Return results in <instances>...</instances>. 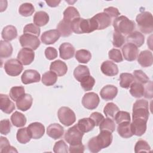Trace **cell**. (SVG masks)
<instances>
[{
    "mask_svg": "<svg viewBox=\"0 0 153 153\" xmlns=\"http://www.w3.org/2000/svg\"><path fill=\"white\" fill-rule=\"evenodd\" d=\"M71 28L72 32L76 34L88 33L97 30V26L93 17L87 19L80 17L76 19L71 22Z\"/></svg>",
    "mask_w": 153,
    "mask_h": 153,
    "instance_id": "6da1fadb",
    "label": "cell"
},
{
    "mask_svg": "<svg viewBox=\"0 0 153 153\" xmlns=\"http://www.w3.org/2000/svg\"><path fill=\"white\" fill-rule=\"evenodd\" d=\"M115 32L118 33L129 35L136 27L134 22L128 19L124 16H120L115 18L112 23Z\"/></svg>",
    "mask_w": 153,
    "mask_h": 153,
    "instance_id": "7a4b0ae2",
    "label": "cell"
},
{
    "mask_svg": "<svg viewBox=\"0 0 153 153\" xmlns=\"http://www.w3.org/2000/svg\"><path fill=\"white\" fill-rule=\"evenodd\" d=\"M136 21L140 30L145 34L151 33L153 31V17L151 13L143 11L137 15Z\"/></svg>",
    "mask_w": 153,
    "mask_h": 153,
    "instance_id": "3957f363",
    "label": "cell"
},
{
    "mask_svg": "<svg viewBox=\"0 0 153 153\" xmlns=\"http://www.w3.org/2000/svg\"><path fill=\"white\" fill-rule=\"evenodd\" d=\"M149 103L145 99L137 100L133 106L132 119L143 118L148 121L149 118Z\"/></svg>",
    "mask_w": 153,
    "mask_h": 153,
    "instance_id": "277c9868",
    "label": "cell"
},
{
    "mask_svg": "<svg viewBox=\"0 0 153 153\" xmlns=\"http://www.w3.org/2000/svg\"><path fill=\"white\" fill-rule=\"evenodd\" d=\"M84 135L78 128L77 124L69 128L65 134V140L70 145H75L82 143V138Z\"/></svg>",
    "mask_w": 153,
    "mask_h": 153,
    "instance_id": "5b68a950",
    "label": "cell"
},
{
    "mask_svg": "<svg viewBox=\"0 0 153 153\" xmlns=\"http://www.w3.org/2000/svg\"><path fill=\"white\" fill-rule=\"evenodd\" d=\"M57 116L60 122L65 126L73 124L76 121L74 112L69 107L62 106L58 110Z\"/></svg>",
    "mask_w": 153,
    "mask_h": 153,
    "instance_id": "8992f818",
    "label": "cell"
},
{
    "mask_svg": "<svg viewBox=\"0 0 153 153\" xmlns=\"http://www.w3.org/2000/svg\"><path fill=\"white\" fill-rule=\"evenodd\" d=\"M4 68L7 74L12 76L19 75L23 69L22 63L16 59H11L6 61Z\"/></svg>",
    "mask_w": 153,
    "mask_h": 153,
    "instance_id": "52a82bcc",
    "label": "cell"
},
{
    "mask_svg": "<svg viewBox=\"0 0 153 153\" xmlns=\"http://www.w3.org/2000/svg\"><path fill=\"white\" fill-rule=\"evenodd\" d=\"M20 45L23 48H27L32 50H36L40 45V41L38 36L24 33L19 38Z\"/></svg>",
    "mask_w": 153,
    "mask_h": 153,
    "instance_id": "ba28073f",
    "label": "cell"
},
{
    "mask_svg": "<svg viewBox=\"0 0 153 153\" xmlns=\"http://www.w3.org/2000/svg\"><path fill=\"white\" fill-rule=\"evenodd\" d=\"M100 99L99 96L94 92L86 93L82 98V104L84 108L93 110L99 105Z\"/></svg>",
    "mask_w": 153,
    "mask_h": 153,
    "instance_id": "9c48e42d",
    "label": "cell"
},
{
    "mask_svg": "<svg viewBox=\"0 0 153 153\" xmlns=\"http://www.w3.org/2000/svg\"><path fill=\"white\" fill-rule=\"evenodd\" d=\"M147 121V120L140 118L133 119L130 126L133 135L134 134L137 136H142L146 131Z\"/></svg>",
    "mask_w": 153,
    "mask_h": 153,
    "instance_id": "30bf717a",
    "label": "cell"
},
{
    "mask_svg": "<svg viewBox=\"0 0 153 153\" xmlns=\"http://www.w3.org/2000/svg\"><path fill=\"white\" fill-rule=\"evenodd\" d=\"M122 53L124 59L129 62L136 59L139 53L138 48L131 43H127L122 47Z\"/></svg>",
    "mask_w": 153,
    "mask_h": 153,
    "instance_id": "8fae6325",
    "label": "cell"
},
{
    "mask_svg": "<svg viewBox=\"0 0 153 153\" xmlns=\"http://www.w3.org/2000/svg\"><path fill=\"white\" fill-rule=\"evenodd\" d=\"M27 128L31 138L33 139H40L45 133L44 126L39 122L30 123Z\"/></svg>",
    "mask_w": 153,
    "mask_h": 153,
    "instance_id": "7c38bea8",
    "label": "cell"
},
{
    "mask_svg": "<svg viewBox=\"0 0 153 153\" xmlns=\"http://www.w3.org/2000/svg\"><path fill=\"white\" fill-rule=\"evenodd\" d=\"M17 57L22 65H29L34 60L35 53L30 49L23 48L19 51Z\"/></svg>",
    "mask_w": 153,
    "mask_h": 153,
    "instance_id": "4fadbf2b",
    "label": "cell"
},
{
    "mask_svg": "<svg viewBox=\"0 0 153 153\" xmlns=\"http://www.w3.org/2000/svg\"><path fill=\"white\" fill-rule=\"evenodd\" d=\"M41 79L39 73L36 70L27 69L24 71L22 76L21 80L24 84H29L33 82H38Z\"/></svg>",
    "mask_w": 153,
    "mask_h": 153,
    "instance_id": "5bb4252c",
    "label": "cell"
},
{
    "mask_svg": "<svg viewBox=\"0 0 153 153\" xmlns=\"http://www.w3.org/2000/svg\"><path fill=\"white\" fill-rule=\"evenodd\" d=\"M96 137L101 149L108 147L111 144L113 139L112 133L107 130H101L100 133Z\"/></svg>",
    "mask_w": 153,
    "mask_h": 153,
    "instance_id": "9a60e30c",
    "label": "cell"
},
{
    "mask_svg": "<svg viewBox=\"0 0 153 153\" xmlns=\"http://www.w3.org/2000/svg\"><path fill=\"white\" fill-rule=\"evenodd\" d=\"M93 17L96 23L97 30H103L109 27L111 24V17L104 12L97 13Z\"/></svg>",
    "mask_w": 153,
    "mask_h": 153,
    "instance_id": "2e32d148",
    "label": "cell"
},
{
    "mask_svg": "<svg viewBox=\"0 0 153 153\" xmlns=\"http://www.w3.org/2000/svg\"><path fill=\"white\" fill-rule=\"evenodd\" d=\"M60 36L57 29H51L44 32L41 36V40L46 45L53 44L59 39Z\"/></svg>",
    "mask_w": 153,
    "mask_h": 153,
    "instance_id": "e0dca14e",
    "label": "cell"
},
{
    "mask_svg": "<svg viewBox=\"0 0 153 153\" xmlns=\"http://www.w3.org/2000/svg\"><path fill=\"white\" fill-rule=\"evenodd\" d=\"M14 103L10 99L7 94H0V109L1 110L7 114H10L15 110Z\"/></svg>",
    "mask_w": 153,
    "mask_h": 153,
    "instance_id": "ac0fdd59",
    "label": "cell"
},
{
    "mask_svg": "<svg viewBox=\"0 0 153 153\" xmlns=\"http://www.w3.org/2000/svg\"><path fill=\"white\" fill-rule=\"evenodd\" d=\"M100 69L103 74L109 76H113L118 74V66L110 60L103 62L101 65Z\"/></svg>",
    "mask_w": 153,
    "mask_h": 153,
    "instance_id": "d6986e66",
    "label": "cell"
},
{
    "mask_svg": "<svg viewBox=\"0 0 153 153\" xmlns=\"http://www.w3.org/2000/svg\"><path fill=\"white\" fill-rule=\"evenodd\" d=\"M16 102L18 109L22 111H26L32 106L33 99L30 94L25 93Z\"/></svg>",
    "mask_w": 153,
    "mask_h": 153,
    "instance_id": "ffe728a7",
    "label": "cell"
},
{
    "mask_svg": "<svg viewBox=\"0 0 153 153\" xmlns=\"http://www.w3.org/2000/svg\"><path fill=\"white\" fill-rule=\"evenodd\" d=\"M47 134L54 140L61 138L64 134L63 127L58 123H53L48 126Z\"/></svg>",
    "mask_w": 153,
    "mask_h": 153,
    "instance_id": "44dd1931",
    "label": "cell"
},
{
    "mask_svg": "<svg viewBox=\"0 0 153 153\" xmlns=\"http://www.w3.org/2000/svg\"><path fill=\"white\" fill-rule=\"evenodd\" d=\"M60 57L64 60H68L73 57L75 54L74 47L69 42L62 43L59 47Z\"/></svg>",
    "mask_w": 153,
    "mask_h": 153,
    "instance_id": "7402d4cb",
    "label": "cell"
},
{
    "mask_svg": "<svg viewBox=\"0 0 153 153\" xmlns=\"http://www.w3.org/2000/svg\"><path fill=\"white\" fill-rule=\"evenodd\" d=\"M118 93V88L113 85H106L100 90L101 97L105 100H111L114 99Z\"/></svg>",
    "mask_w": 153,
    "mask_h": 153,
    "instance_id": "603a6c76",
    "label": "cell"
},
{
    "mask_svg": "<svg viewBox=\"0 0 153 153\" xmlns=\"http://www.w3.org/2000/svg\"><path fill=\"white\" fill-rule=\"evenodd\" d=\"M50 70L54 72L58 76H62L66 74L68 67L64 62L60 60H56L50 64Z\"/></svg>",
    "mask_w": 153,
    "mask_h": 153,
    "instance_id": "cb8c5ba5",
    "label": "cell"
},
{
    "mask_svg": "<svg viewBox=\"0 0 153 153\" xmlns=\"http://www.w3.org/2000/svg\"><path fill=\"white\" fill-rule=\"evenodd\" d=\"M137 62L142 67L146 68L151 66L153 63L152 52L149 50L142 51L137 57Z\"/></svg>",
    "mask_w": 153,
    "mask_h": 153,
    "instance_id": "d4e9b609",
    "label": "cell"
},
{
    "mask_svg": "<svg viewBox=\"0 0 153 153\" xmlns=\"http://www.w3.org/2000/svg\"><path fill=\"white\" fill-rule=\"evenodd\" d=\"M126 41L129 43L133 44L137 47H140L145 42V36L141 32L134 31L127 36Z\"/></svg>",
    "mask_w": 153,
    "mask_h": 153,
    "instance_id": "484cf974",
    "label": "cell"
},
{
    "mask_svg": "<svg viewBox=\"0 0 153 153\" xmlns=\"http://www.w3.org/2000/svg\"><path fill=\"white\" fill-rule=\"evenodd\" d=\"M130 124V121H125L118 124L117 127V132L121 137L127 139L133 136L131 130Z\"/></svg>",
    "mask_w": 153,
    "mask_h": 153,
    "instance_id": "4316f807",
    "label": "cell"
},
{
    "mask_svg": "<svg viewBox=\"0 0 153 153\" xmlns=\"http://www.w3.org/2000/svg\"><path fill=\"white\" fill-rule=\"evenodd\" d=\"M1 35L2 38L4 39V41H12L17 36V29L15 26L13 25L6 26L2 29Z\"/></svg>",
    "mask_w": 153,
    "mask_h": 153,
    "instance_id": "83f0119b",
    "label": "cell"
},
{
    "mask_svg": "<svg viewBox=\"0 0 153 153\" xmlns=\"http://www.w3.org/2000/svg\"><path fill=\"white\" fill-rule=\"evenodd\" d=\"M33 23L38 27H41L47 25L49 21L48 14L43 11H39L35 13L33 16Z\"/></svg>",
    "mask_w": 153,
    "mask_h": 153,
    "instance_id": "f1b7e54d",
    "label": "cell"
},
{
    "mask_svg": "<svg viewBox=\"0 0 153 153\" xmlns=\"http://www.w3.org/2000/svg\"><path fill=\"white\" fill-rule=\"evenodd\" d=\"M57 30L60 36L63 37L69 36L72 32L71 23L66 22L63 19L58 23L57 26Z\"/></svg>",
    "mask_w": 153,
    "mask_h": 153,
    "instance_id": "f546056e",
    "label": "cell"
},
{
    "mask_svg": "<svg viewBox=\"0 0 153 153\" xmlns=\"http://www.w3.org/2000/svg\"><path fill=\"white\" fill-rule=\"evenodd\" d=\"M77 126L79 129L84 133L92 130L95 127L94 121L90 117L80 119L78 122Z\"/></svg>",
    "mask_w": 153,
    "mask_h": 153,
    "instance_id": "4dcf8cb0",
    "label": "cell"
},
{
    "mask_svg": "<svg viewBox=\"0 0 153 153\" xmlns=\"http://www.w3.org/2000/svg\"><path fill=\"white\" fill-rule=\"evenodd\" d=\"M90 75L89 69L85 65H78L74 71L75 78L79 82H81L84 78Z\"/></svg>",
    "mask_w": 153,
    "mask_h": 153,
    "instance_id": "1f68e13d",
    "label": "cell"
},
{
    "mask_svg": "<svg viewBox=\"0 0 153 153\" xmlns=\"http://www.w3.org/2000/svg\"><path fill=\"white\" fill-rule=\"evenodd\" d=\"M11 121L14 126L16 127H22L26 124V118L22 113L15 111L11 116Z\"/></svg>",
    "mask_w": 153,
    "mask_h": 153,
    "instance_id": "d6a6232c",
    "label": "cell"
},
{
    "mask_svg": "<svg viewBox=\"0 0 153 153\" xmlns=\"http://www.w3.org/2000/svg\"><path fill=\"white\" fill-rule=\"evenodd\" d=\"M80 14L76 8L74 7H67L63 12V20L71 23L76 19L79 18Z\"/></svg>",
    "mask_w": 153,
    "mask_h": 153,
    "instance_id": "836d02e7",
    "label": "cell"
},
{
    "mask_svg": "<svg viewBox=\"0 0 153 153\" xmlns=\"http://www.w3.org/2000/svg\"><path fill=\"white\" fill-rule=\"evenodd\" d=\"M130 87V93L132 96L136 98H140L143 96L145 87L142 84L137 81H134Z\"/></svg>",
    "mask_w": 153,
    "mask_h": 153,
    "instance_id": "e575fe53",
    "label": "cell"
},
{
    "mask_svg": "<svg viewBox=\"0 0 153 153\" xmlns=\"http://www.w3.org/2000/svg\"><path fill=\"white\" fill-rule=\"evenodd\" d=\"M13 50V47L9 42L3 40L0 41V57L1 58L6 59L10 57Z\"/></svg>",
    "mask_w": 153,
    "mask_h": 153,
    "instance_id": "d590c367",
    "label": "cell"
},
{
    "mask_svg": "<svg viewBox=\"0 0 153 153\" xmlns=\"http://www.w3.org/2000/svg\"><path fill=\"white\" fill-rule=\"evenodd\" d=\"M134 81V76L130 73H122L120 76V85L124 88H128Z\"/></svg>",
    "mask_w": 153,
    "mask_h": 153,
    "instance_id": "8d00e7d4",
    "label": "cell"
},
{
    "mask_svg": "<svg viewBox=\"0 0 153 153\" xmlns=\"http://www.w3.org/2000/svg\"><path fill=\"white\" fill-rule=\"evenodd\" d=\"M57 80V75L53 72L50 71L45 72L42 76V82L47 86L54 85Z\"/></svg>",
    "mask_w": 153,
    "mask_h": 153,
    "instance_id": "74e56055",
    "label": "cell"
},
{
    "mask_svg": "<svg viewBox=\"0 0 153 153\" xmlns=\"http://www.w3.org/2000/svg\"><path fill=\"white\" fill-rule=\"evenodd\" d=\"M17 141L22 144H26L29 142L31 137L29 133L27 127H23L18 130L16 134Z\"/></svg>",
    "mask_w": 153,
    "mask_h": 153,
    "instance_id": "f35d334b",
    "label": "cell"
},
{
    "mask_svg": "<svg viewBox=\"0 0 153 153\" xmlns=\"http://www.w3.org/2000/svg\"><path fill=\"white\" fill-rule=\"evenodd\" d=\"M75 59L79 63H87L91 59V54L87 50H79L75 53Z\"/></svg>",
    "mask_w": 153,
    "mask_h": 153,
    "instance_id": "ab89813d",
    "label": "cell"
},
{
    "mask_svg": "<svg viewBox=\"0 0 153 153\" xmlns=\"http://www.w3.org/2000/svg\"><path fill=\"white\" fill-rule=\"evenodd\" d=\"M120 111L119 108L113 102L108 103L103 109V112L106 118L113 119L115 114Z\"/></svg>",
    "mask_w": 153,
    "mask_h": 153,
    "instance_id": "60d3db41",
    "label": "cell"
},
{
    "mask_svg": "<svg viewBox=\"0 0 153 153\" xmlns=\"http://www.w3.org/2000/svg\"><path fill=\"white\" fill-rule=\"evenodd\" d=\"M35 11V8L31 3L25 2L22 4L19 9V13L24 17L30 16Z\"/></svg>",
    "mask_w": 153,
    "mask_h": 153,
    "instance_id": "b9f144b4",
    "label": "cell"
},
{
    "mask_svg": "<svg viewBox=\"0 0 153 153\" xmlns=\"http://www.w3.org/2000/svg\"><path fill=\"white\" fill-rule=\"evenodd\" d=\"M100 131L101 130H107L111 133L114 132L115 129V124L112 119L107 118L101 122L99 124Z\"/></svg>",
    "mask_w": 153,
    "mask_h": 153,
    "instance_id": "7bdbcfd3",
    "label": "cell"
},
{
    "mask_svg": "<svg viewBox=\"0 0 153 153\" xmlns=\"http://www.w3.org/2000/svg\"><path fill=\"white\" fill-rule=\"evenodd\" d=\"M25 94V88L23 86L13 87L10 89L9 93L10 98L14 101H17Z\"/></svg>",
    "mask_w": 153,
    "mask_h": 153,
    "instance_id": "ee69618b",
    "label": "cell"
},
{
    "mask_svg": "<svg viewBox=\"0 0 153 153\" xmlns=\"http://www.w3.org/2000/svg\"><path fill=\"white\" fill-rule=\"evenodd\" d=\"M94 84H95V79L91 75L86 76L80 82L81 87L85 91L91 90L93 88V86L94 85Z\"/></svg>",
    "mask_w": 153,
    "mask_h": 153,
    "instance_id": "f6af8a7d",
    "label": "cell"
},
{
    "mask_svg": "<svg viewBox=\"0 0 153 153\" xmlns=\"http://www.w3.org/2000/svg\"><path fill=\"white\" fill-rule=\"evenodd\" d=\"M151 147L148 142L144 140H139L134 146V152L136 153L140 152H150Z\"/></svg>",
    "mask_w": 153,
    "mask_h": 153,
    "instance_id": "bcb514c9",
    "label": "cell"
},
{
    "mask_svg": "<svg viewBox=\"0 0 153 153\" xmlns=\"http://www.w3.org/2000/svg\"><path fill=\"white\" fill-rule=\"evenodd\" d=\"M41 30L39 27L33 23H29L26 25L23 29V33L26 34H30L36 36H39Z\"/></svg>",
    "mask_w": 153,
    "mask_h": 153,
    "instance_id": "7dc6e473",
    "label": "cell"
},
{
    "mask_svg": "<svg viewBox=\"0 0 153 153\" xmlns=\"http://www.w3.org/2000/svg\"><path fill=\"white\" fill-rule=\"evenodd\" d=\"M114 120L118 124L125 121H130V114L126 111H119L115 114Z\"/></svg>",
    "mask_w": 153,
    "mask_h": 153,
    "instance_id": "c3c4849f",
    "label": "cell"
},
{
    "mask_svg": "<svg viewBox=\"0 0 153 153\" xmlns=\"http://www.w3.org/2000/svg\"><path fill=\"white\" fill-rule=\"evenodd\" d=\"M68 146L66 143L63 140H60L56 142L53 147V151L55 153H68Z\"/></svg>",
    "mask_w": 153,
    "mask_h": 153,
    "instance_id": "681fc988",
    "label": "cell"
},
{
    "mask_svg": "<svg viewBox=\"0 0 153 153\" xmlns=\"http://www.w3.org/2000/svg\"><path fill=\"white\" fill-rule=\"evenodd\" d=\"M108 56L111 60L117 63L121 62L123 60V57L122 56L121 53L118 49H111L108 53Z\"/></svg>",
    "mask_w": 153,
    "mask_h": 153,
    "instance_id": "f907efd6",
    "label": "cell"
},
{
    "mask_svg": "<svg viewBox=\"0 0 153 153\" xmlns=\"http://www.w3.org/2000/svg\"><path fill=\"white\" fill-rule=\"evenodd\" d=\"M133 76L137 81L141 84H146L149 81L148 76L142 70H135L133 72Z\"/></svg>",
    "mask_w": 153,
    "mask_h": 153,
    "instance_id": "816d5d0a",
    "label": "cell"
},
{
    "mask_svg": "<svg viewBox=\"0 0 153 153\" xmlns=\"http://www.w3.org/2000/svg\"><path fill=\"white\" fill-rule=\"evenodd\" d=\"M125 42V38L121 33L114 32L113 33L112 44L115 47L120 48Z\"/></svg>",
    "mask_w": 153,
    "mask_h": 153,
    "instance_id": "f5cc1de1",
    "label": "cell"
},
{
    "mask_svg": "<svg viewBox=\"0 0 153 153\" xmlns=\"http://www.w3.org/2000/svg\"><path fill=\"white\" fill-rule=\"evenodd\" d=\"M11 128V124L8 119L2 120L0 122V132L2 134H8Z\"/></svg>",
    "mask_w": 153,
    "mask_h": 153,
    "instance_id": "db71d44e",
    "label": "cell"
},
{
    "mask_svg": "<svg viewBox=\"0 0 153 153\" xmlns=\"http://www.w3.org/2000/svg\"><path fill=\"white\" fill-rule=\"evenodd\" d=\"M88 148L89 151L93 153H97L99 152L102 149L99 146L97 140H96V137H93L91 138L88 142Z\"/></svg>",
    "mask_w": 153,
    "mask_h": 153,
    "instance_id": "11a10c76",
    "label": "cell"
},
{
    "mask_svg": "<svg viewBox=\"0 0 153 153\" xmlns=\"http://www.w3.org/2000/svg\"><path fill=\"white\" fill-rule=\"evenodd\" d=\"M45 56L48 60H53L57 57V51L54 47H48L45 50Z\"/></svg>",
    "mask_w": 153,
    "mask_h": 153,
    "instance_id": "9f6ffc18",
    "label": "cell"
},
{
    "mask_svg": "<svg viewBox=\"0 0 153 153\" xmlns=\"http://www.w3.org/2000/svg\"><path fill=\"white\" fill-rule=\"evenodd\" d=\"M103 12L107 14L111 17V19L118 17V16L120 14V13L119 12L118 10L114 7H109L105 8L103 10Z\"/></svg>",
    "mask_w": 153,
    "mask_h": 153,
    "instance_id": "6f0895ef",
    "label": "cell"
},
{
    "mask_svg": "<svg viewBox=\"0 0 153 153\" xmlns=\"http://www.w3.org/2000/svg\"><path fill=\"white\" fill-rule=\"evenodd\" d=\"M90 118L94 121L95 126H99V124L101 123V122L105 118L103 115L98 112H93L90 115Z\"/></svg>",
    "mask_w": 153,
    "mask_h": 153,
    "instance_id": "680465c9",
    "label": "cell"
},
{
    "mask_svg": "<svg viewBox=\"0 0 153 153\" xmlns=\"http://www.w3.org/2000/svg\"><path fill=\"white\" fill-rule=\"evenodd\" d=\"M147 84V83H146ZM152 83L151 81H149L148 84H146L145 88V91H144V96L146 98L151 99L152 97Z\"/></svg>",
    "mask_w": 153,
    "mask_h": 153,
    "instance_id": "91938a15",
    "label": "cell"
},
{
    "mask_svg": "<svg viewBox=\"0 0 153 153\" xmlns=\"http://www.w3.org/2000/svg\"><path fill=\"white\" fill-rule=\"evenodd\" d=\"M84 146L82 143L75 145H70L69 148V152H84Z\"/></svg>",
    "mask_w": 153,
    "mask_h": 153,
    "instance_id": "94428289",
    "label": "cell"
},
{
    "mask_svg": "<svg viewBox=\"0 0 153 153\" xmlns=\"http://www.w3.org/2000/svg\"><path fill=\"white\" fill-rule=\"evenodd\" d=\"M0 148H1V152H3V151L6 149L8 147H9L10 146V142L8 141V140L3 136H1L0 137Z\"/></svg>",
    "mask_w": 153,
    "mask_h": 153,
    "instance_id": "6125c7cd",
    "label": "cell"
},
{
    "mask_svg": "<svg viewBox=\"0 0 153 153\" xmlns=\"http://www.w3.org/2000/svg\"><path fill=\"white\" fill-rule=\"evenodd\" d=\"M45 2L51 7H56L60 4V1H46Z\"/></svg>",
    "mask_w": 153,
    "mask_h": 153,
    "instance_id": "be15d7a7",
    "label": "cell"
},
{
    "mask_svg": "<svg viewBox=\"0 0 153 153\" xmlns=\"http://www.w3.org/2000/svg\"><path fill=\"white\" fill-rule=\"evenodd\" d=\"M17 152V151L16 149V148L12 146H10L9 147H8L6 149H5L2 153L4 152Z\"/></svg>",
    "mask_w": 153,
    "mask_h": 153,
    "instance_id": "e7e4bbea",
    "label": "cell"
}]
</instances>
